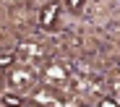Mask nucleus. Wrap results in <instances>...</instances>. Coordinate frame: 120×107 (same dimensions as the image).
I'll list each match as a JSON object with an SVG mask.
<instances>
[{"label": "nucleus", "instance_id": "f257e3e1", "mask_svg": "<svg viewBox=\"0 0 120 107\" xmlns=\"http://www.w3.org/2000/svg\"><path fill=\"white\" fill-rule=\"evenodd\" d=\"M8 84H11L13 89H18V92L31 89V84H34V73H29V71H11Z\"/></svg>", "mask_w": 120, "mask_h": 107}, {"label": "nucleus", "instance_id": "f03ea898", "mask_svg": "<svg viewBox=\"0 0 120 107\" xmlns=\"http://www.w3.org/2000/svg\"><path fill=\"white\" fill-rule=\"evenodd\" d=\"M39 55H42V47L34 45V42H21L18 50H16V57L18 60H37Z\"/></svg>", "mask_w": 120, "mask_h": 107}, {"label": "nucleus", "instance_id": "7ed1b4c3", "mask_svg": "<svg viewBox=\"0 0 120 107\" xmlns=\"http://www.w3.org/2000/svg\"><path fill=\"white\" fill-rule=\"evenodd\" d=\"M57 13H60V5H57V3H47V5L42 8V13H39V26L50 29L55 21H57Z\"/></svg>", "mask_w": 120, "mask_h": 107}, {"label": "nucleus", "instance_id": "20e7f679", "mask_svg": "<svg viewBox=\"0 0 120 107\" xmlns=\"http://www.w3.org/2000/svg\"><path fill=\"white\" fill-rule=\"evenodd\" d=\"M16 60H18L16 52H0V68H11Z\"/></svg>", "mask_w": 120, "mask_h": 107}, {"label": "nucleus", "instance_id": "39448f33", "mask_svg": "<svg viewBox=\"0 0 120 107\" xmlns=\"http://www.w3.org/2000/svg\"><path fill=\"white\" fill-rule=\"evenodd\" d=\"M0 104H26V99H21L18 94H5L0 99Z\"/></svg>", "mask_w": 120, "mask_h": 107}, {"label": "nucleus", "instance_id": "423d86ee", "mask_svg": "<svg viewBox=\"0 0 120 107\" xmlns=\"http://www.w3.org/2000/svg\"><path fill=\"white\" fill-rule=\"evenodd\" d=\"M97 104H99V107H117V104H120V102H117V99H115V97H105V99H102V102H97Z\"/></svg>", "mask_w": 120, "mask_h": 107}, {"label": "nucleus", "instance_id": "0eeeda50", "mask_svg": "<svg viewBox=\"0 0 120 107\" xmlns=\"http://www.w3.org/2000/svg\"><path fill=\"white\" fill-rule=\"evenodd\" d=\"M65 3H68V8H71V11H81L84 0H65Z\"/></svg>", "mask_w": 120, "mask_h": 107}, {"label": "nucleus", "instance_id": "6e6552de", "mask_svg": "<svg viewBox=\"0 0 120 107\" xmlns=\"http://www.w3.org/2000/svg\"><path fill=\"white\" fill-rule=\"evenodd\" d=\"M0 89H3V76H0Z\"/></svg>", "mask_w": 120, "mask_h": 107}]
</instances>
